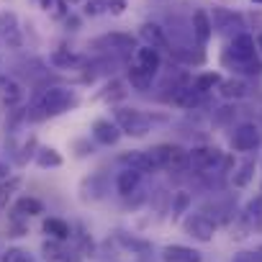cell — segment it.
Returning a JSON list of instances; mask_svg holds the SVG:
<instances>
[{
    "mask_svg": "<svg viewBox=\"0 0 262 262\" xmlns=\"http://www.w3.org/2000/svg\"><path fill=\"white\" fill-rule=\"evenodd\" d=\"M170 57L185 62V64H203L206 62V54L203 52H190L188 47H170Z\"/></svg>",
    "mask_w": 262,
    "mask_h": 262,
    "instance_id": "29",
    "label": "cell"
},
{
    "mask_svg": "<svg viewBox=\"0 0 262 262\" xmlns=\"http://www.w3.org/2000/svg\"><path fill=\"white\" fill-rule=\"evenodd\" d=\"M126 77H128L131 88H134V90H139V93L149 90V88H152V82H155V72H149V70L139 67V64L128 67V70H126Z\"/></svg>",
    "mask_w": 262,
    "mask_h": 262,
    "instance_id": "17",
    "label": "cell"
},
{
    "mask_svg": "<svg viewBox=\"0 0 262 262\" xmlns=\"http://www.w3.org/2000/svg\"><path fill=\"white\" fill-rule=\"evenodd\" d=\"M254 172H257V165H254L252 160H247L244 165H239V167L234 170V175H231V185H234V188H247V185L254 180Z\"/></svg>",
    "mask_w": 262,
    "mask_h": 262,
    "instance_id": "27",
    "label": "cell"
},
{
    "mask_svg": "<svg viewBox=\"0 0 262 262\" xmlns=\"http://www.w3.org/2000/svg\"><path fill=\"white\" fill-rule=\"evenodd\" d=\"M116 123L121 128V134H128V137H147L152 131V118L137 108H116Z\"/></svg>",
    "mask_w": 262,
    "mask_h": 262,
    "instance_id": "3",
    "label": "cell"
},
{
    "mask_svg": "<svg viewBox=\"0 0 262 262\" xmlns=\"http://www.w3.org/2000/svg\"><path fill=\"white\" fill-rule=\"evenodd\" d=\"M137 64L157 75V70L162 67V54H160V49L147 47V44H144V47H139V49H137Z\"/></svg>",
    "mask_w": 262,
    "mask_h": 262,
    "instance_id": "19",
    "label": "cell"
},
{
    "mask_svg": "<svg viewBox=\"0 0 262 262\" xmlns=\"http://www.w3.org/2000/svg\"><path fill=\"white\" fill-rule=\"evenodd\" d=\"M41 257L47 262H80L77 252H70L64 242H57V239H47L41 244Z\"/></svg>",
    "mask_w": 262,
    "mask_h": 262,
    "instance_id": "11",
    "label": "cell"
},
{
    "mask_svg": "<svg viewBox=\"0 0 262 262\" xmlns=\"http://www.w3.org/2000/svg\"><path fill=\"white\" fill-rule=\"evenodd\" d=\"M162 259L165 262H203V254L185 244H167L162 249Z\"/></svg>",
    "mask_w": 262,
    "mask_h": 262,
    "instance_id": "13",
    "label": "cell"
},
{
    "mask_svg": "<svg viewBox=\"0 0 262 262\" xmlns=\"http://www.w3.org/2000/svg\"><path fill=\"white\" fill-rule=\"evenodd\" d=\"M49 64L57 67V70H72L75 64H80V57L70 49H54L49 54Z\"/></svg>",
    "mask_w": 262,
    "mask_h": 262,
    "instance_id": "25",
    "label": "cell"
},
{
    "mask_svg": "<svg viewBox=\"0 0 262 262\" xmlns=\"http://www.w3.org/2000/svg\"><path fill=\"white\" fill-rule=\"evenodd\" d=\"M44 234L49 236V239H57V242H67L70 236H72V226L67 224V221H62V219H57V216H52V219H44Z\"/></svg>",
    "mask_w": 262,
    "mask_h": 262,
    "instance_id": "20",
    "label": "cell"
},
{
    "mask_svg": "<svg viewBox=\"0 0 262 262\" xmlns=\"http://www.w3.org/2000/svg\"><path fill=\"white\" fill-rule=\"evenodd\" d=\"M13 213L21 216V219H31V216L44 213V203L39 198H34V195H24V198H18L13 203Z\"/></svg>",
    "mask_w": 262,
    "mask_h": 262,
    "instance_id": "21",
    "label": "cell"
},
{
    "mask_svg": "<svg viewBox=\"0 0 262 262\" xmlns=\"http://www.w3.org/2000/svg\"><path fill=\"white\" fill-rule=\"evenodd\" d=\"M185 231H188L193 239H198V242H211V239L216 236V224H213L206 213H195V216H190V219L185 221Z\"/></svg>",
    "mask_w": 262,
    "mask_h": 262,
    "instance_id": "9",
    "label": "cell"
},
{
    "mask_svg": "<svg viewBox=\"0 0 262 262\" xmlns=\"http://www.w3.org/2000/svg\"><path fill=\"white\" fill-rule=\"evenodd\" d=\"M126 11V0H108V13L111 16H123Z\"/></svg>",
    "mask_w": 262,
    "mask_h": 262,
    "instance_id": "37",
    "label": "cell"
},
{
    "mask_svg": "<svg viewBox=\"0 0 262 262\" xmlns=\"http://www.w3.org/2000/svg\"><path fill=\"white\" fill-rule=\"evenodd\" d=\"M231 262H262V247L257 249H242L231 257Z\"/></svg>",
    "mask_w": 262,
    "mask_h": 262,
    "instance_id": "34",
    "label": "cell"
},
{
    "mask_svg": "<svg viewBox=\"0 0 262 262\" xmlns=\"http://www.w3.org/2000/svg\"><path fill=\"white\" fill-rule=\"evenodd\" d=\"M224 157H226V155H224L219 147H213V144H201V147L188 149L185 167H188L190 172H208V170H213L216 165H221Z\"/></svg>",
    "mask_w": 262,
    "mask_h": 262,
    "instance_id": "5",
    "label": "cell"
},
{
    "mask_svg": "<svg viewBox=\"0 0 262 262\" xmlns=\"http://www.w3.org/2000/svg\"><path fill=\"white\" fill-rule=\"evenodd\" d=\"M216 90L221 93L224 100H242V98H247V85H244L242 80H236V77L221 80V85H219Z\"/></svg>",
    "mask_w": 262,
    "mask_h": 262,
    "instance_id": "23",
    "label": "cell"
},
{
    "mask_svg": "<svg viewBox=\"0 0 262 262\" xmlns=\"http://www.w3.org/2000/svg\"><path fill=\"white\" fill-rule=\"evenodd\" d=\"M139 39H142L147 47H155V49H167V47H170L165 29H162L160 24H152V21H147V24L139 26Z\"/></svg>",
    "mask_w": 262,
    "mask_h": 262,
    "instance_id": "12",
    "label": "cell"
},
{
    "mask_svg": "<svg viewBox=\"0 0 262 262\" xmlns=\"http://www.w3.org/2000/svg\"><path fill=\"white\" fill-rule=\"evenodd\" d=\"M95 44H105V47H111L116 52H131V49H137V39L131 36V34H121V31H113V34L98 39Z\"/></svg>",
    "mask_w": 262,
    "mask_h": 262,
    "instance_id": "18",
    "label": "cell"
},
{
    "mask_svg": "<svg viewBox=\"0 0 262 262\" xmlns=\"http://www.w3.org/2000/svg\"><path fill=\"white\" fill-rule=\"evenodd\" d=\"M190 203H193L190 193H185V190L172 193V216H175V219H178V216H183V213L190 208Z\"/></svg>",
    "mask_w": 262,
    "mask_h": 262,
    "instance_id": "31",
    "label": "cell"
},
{
    "mask_svg": "<svg viewBox=\"0 0 262 262\" xmlns=\"http://www.w3.org/2000/svg\"><path fill=\"white\" fill-rule=\"evenodd\" d=\"M67 29L70 31H77L80 29V18L77 16H67Z\"/></svg>",
    "mask_w": 262,
    "mask_h": 262,
    "instance_id": "40",
    "label": "cell"
},
{
    "mask_svg": "<svg viewBox=\"0 0 262 262\" xmlns=\"http://www.w3.org/2000/svg\"><path fill=\"white\" fill-rule=\"evenodd\" d=\"M21 183H24L21 178H8V180H3V183H0V211H3V208L11 203L13 193H18Z\"/></svg>",
    "mask_w": 262,
    "mask_h": 262,
    "instance_id": "30",
    "label": "cell"
},
{
    "mask_svg": "<svg viewBox=\"0 0 262 262\" xmlns=\"http://www.w3.org/2000/svg\"><path fill=\"white\" fill-rule=\"evenodd\" d=\"M0 262H31V257L21 247H8L3 254H0Z\"/></svg>",
    "mask_w": 262,
    "mask_h": 262,
    "instance_id": "32",
    "label": "cell"
},
{
    "mask_svg": "<svg viewBox=\"0 0 262 262\" xmlns=\"http://www.w3.org/2000/svg\"><path fill=\"white\" fill-rule=\"evenodd\" d=\"M67 3H70V6H77V3H82V0H67Z\"/></svg>",
    "mask_w": 262,
    "mask_h": 262,
    "instance_id": "42",
    "label": "cell"
},
{
    "mask_svg": "<svg viewBox=\"0 0 262 262\" xmlns=\"http://www.w3.org/2000/svg\"><path fill=\"white\" fill-rule=\"evenodd\" d=\"M221 75L219 72H201L195 80H193V88L201 93V95H206V93H211V90H216L219 85H221Z\"/></svg>",
    "mask_w": 262,
    "mask_h": 262,
    "instance_id": "28",
    "label": "cell"
},
{
    "mask_svg": "<svg viewBox=\"0 0 262 262\" xmlns=\"http://www.w3.org/2000/svg\"><path fill=\"white\" fill-rule=\"evenodd\" d=\"M190 29H193V39L201 44V47H206L208 41H211V36H213V24H211V13L208 11H203V8H198V11H193V18H190Z\"/></svg>",
    "mask_w": 262,
    "mask_h": 262,
    "instance_id": "10",
    "label": "cell"
},
{
    "mask_svg": "<svg viewBox=\"0 0 262 262\" xmlns=\"http://www.w3.org/2000/svg\"><path fill=\"white\" fill-rule=\"evenodd\" d=\"M39 6H41L44 11H52V13H54V8L59 6V0H39Z\"/></svg>",
    "mask_w": 262,
    "mask_h": 262,
    "instance_id": "38",
    "label": "cell"
},
{
    "mask_svg": "<svg viewBox=\"0 0 262 262\" xmlns=\"http://www.w3.org/2000/svg\"><path fill=\"white\" fill-rule=\"evenodd\" d=\"M0 39L18 47L21 39H18V16L11 13V11H3L0 13Z\"/></svg>",
    "mask_w": 262,
    "mask_h": 262,
    "instance_id": "15",
    "label": "cell"
},
{
    "mask_svg": "<svg viewBox=\"0 0 262 262\" xmlns=\"http://www.w3.org/2000/svg\"><path fill=\"white\" fill-rule=\"evenodd\" d=\"M34 160H36V165L39 167H62V155L54 149V147H36V155H34Z\"/></svg>",
    "mask_w": 262,
    "mask_h": 262,
    "instance_id": "26",
    "label": "cell"
},
{
    "mask_svg": "<svg viewBox=\"0 0 262 262\" xmlns=\"http://www.w3.org/2000/svg\"><path fill=\"white\" fill-rule=\"evenodd\" d=\"M105 11H108V0H88L85 8H82V13L90 16V18H95V16H100Z\"/></svg>",
    "mask_w": 262,
    "mask_h": 262,
    "instance_id": "35",
    "label": "cell"
},
{
    "mask_svg": "<svg viewBox=\"0 0 262 262\" xmlns=\"http://www.w3.org/2000/svg\"><path fill=\"white\" fill-rule=\"evenodd\" d=\"M252 3H257V6H262V0H252Z\"/></svg>",
    "mask_w": 262,
    "mask_h": 262,
    "instance_id": "43",
    "label": "cell"
},
{
    "mask_svg": "<svg viewBox=\"0 0 262 262\" xmlns=\"http://www.w3.org/2000/svg\"><path fill=\"white\" fill-rule=\"evenodd\" d=\"M242 219H244L252 229H262V193H257V195L247 203Z\"/></svg>",
    "mask_w": 262,
    "mask_h": 262,
    "instance_id": "24",
    "label": "cell"
},
{
    "mask_svg": "<svg viewBox=\"0 0 262 262\" xmlns=\"http://www.w3.org/2000/svg\"><path fill=\"white\" fill-rule=\"evenodd\" d=\"M11 178V165L8 162H0V183Z\"/></svg>",
    "mask_w": 262,
    "mask_h": 262,
    "instance_id": "39",
    "label": "cell"
},
{
    "mask_svg": "<svg viewBox=\"0 0 262 262\" xmlns=\"http://www.w3.org/2000/svg\"><path fill=\"white\" fill-rule=\"evenodd\" d=\"M254 41H257V49H259V52H262V31H259V34H257V39H254Z\"/></svg>",
    "mask_w": 262,
    "mask_h": 262,
    "instance_id": "41",
    "label": "cell"
},
{
    "mask_svg": "<svg viewBox=\"0 0 262 262\" xmlns=\"http://www.w3.org/2000/svg\"><path fill=\"white\" fill-rule=\"evenodd\" d=\"M75 105H77L75 90H67V88H49V90H44V93L39 95L36 105L29 108L26 118H29V121H41V118H47V116H59V113L75 108Z\"/></svg>",
    "mask_w": 262,
    "mask_h": 262,
    "instance_id": "2",
    "label": "cell"
},
{
    "mask_svg": "<svg viewBox=\"0 0 262 262\" xmlns=\"http://www.w3.org/2000/svg\"><path fill=\"white\" fill-rule=\"evenodd\" d=\"M224 64H231L236 72H244L249 77L262 75V59L257 57V41L252 34L242 31L231 39L229 49L224 52Z\"/></svg>",
    "mask_w": 262,
    "mask_h": 262,
    "instance_id": "1",
    "label": "cell"
},
{
    "mask_svg": "<svg viewBox=\"0 0 262 262\" xmlns=\"http://www.w3.org/2000/svg\"><path fill=\"white\" fill-rule=\"evenodd\" d=\"M211 24H213V31H219V34H224V36H231V39L239 36L242 29H244L242 16H239V13H231L229 8H221V6L213 8V13H211Z\"/></svg>",
    "mask_w": 262,
    "mask_h": 262,
    "instance_id": "7",
    "label": "cell"
},
{
    "mask_svg": "<svg viewBox=\"0 0 262 262\" xmlns=\"http://www.w3.org/2000/svg\"><path fill=\"white\" fill-rule=\"evenodd\" d=\"M90 134H93V139H95L98 144L113 147V144H118V139H121V128H118V123L111 121V118H98V121L93 123V128H90Z\"/></svg>",
    "mask_w": 262,
    "mask_h": 262,
    "instance_id": "8",
    "label": "cell"
},
{
    "mask_svg": "<svg viewBox=\"0 0 262 262\" xmlns=\"http://www.w3.org/2000/svg\"><path fill=\"white\" fill-rule=\"evenodd\" d=\"M139 183H142V172H139V170L123 167V170L118 172V178H116V190L126 198V195H131V193H137Z\"/></svg>",
    "mask_w": 262,
    "mask_h": 262,
    "instance_id": "16",
    "label": "cell"
},
{
    "mask_svg": "<svg viewBox=\"0 0 262 262\" xmlns=\"http://www.w3.org/2000/svg\"><path fill=\"white\" fill-rule=\"evenodd\" d=\"M201 93L193 88V85H185V88H178L175 93H172V103L175 105H180V108H185V111H193L198 103H201Z\"/></svg>",
    "mask_w": 262,
    "mask_h": 262,
    "instance_id": "22",
    "label": "cell"
},
{
    "mask_svg": "<svg viewBox=\"0 0 262 262\" xmlns=\"http://www.w3.org/2000/svg\"><path fill=\"white\" fill-rule=\"evenodd\" d=\"M231 147L236 152H257L262 147V131L257 123H239L231 134Z\"/></svg>",
    "mask_w": 262,
    "mask_h": 262,
    "instance_id": "6",
    "label": "cell"
},
{
    "mask_svg": "<svg viewBox=\"0 0 262 262\" xmlns=\"http://www.w3.org/2000/svg\"><path fill=\"white\" fill-rule=\"evenodd\" d=\"M126 93H123V85L118 82V80H113V82H108L105 85V98L108 100H116V98H123Z\"/></svg>",
    "mask_w": 262,
    "mask_h": 262,
    "instance_id": "36",
    "label": "cell"
},
{
    "mask_svg": "<svg viewBox=\"0 0 262 262\" xmlns=\"http://www.w3.org/2000/svg\"><path fill=\"white\" fill-rule=\"evenodd\" d=\"M21 95H24L21 85H18V82H13V80H8V82H6V88H3V100H6L8 105H13V103H18V100H21Z\"/></svg>",
    "mask_w": 262,
    "mask_h": 262,
    "instance_id": "33",
    "label": "cell"
},
{
    "mask_svg": "<svg viewBox=\"0 0 262 262\" xmlns=\"http://www.w3.org/2000/svg\"><path fill=\"white\" fill-rule=\"evenodd\" d=\"M149 162L155 170H185V157L188 152L180 144H157L147 149Z\"/></svg>",
    "mask_w": 262,
    "mask_h": 262,
    "instance_id": "4",
    "label": "cell"
},
{
    "mask_svg": "<svg viewBox=\"0 0 262 262\" xmlns=\"http://www.w3.org/2000/svg\"><path fill=\"white\" fill-rule=\"evenodd\" d=\"M118 162H121L123 167L139 170L142 175H144V172H155V167H152V162H149L147 149H128V152H123V155L118 157Z\"/></svg>",
    "mask_w": 262,
    "mask_h": 262,
    "instance_id": "14",
    "label": "cell"
}]
</instances>
